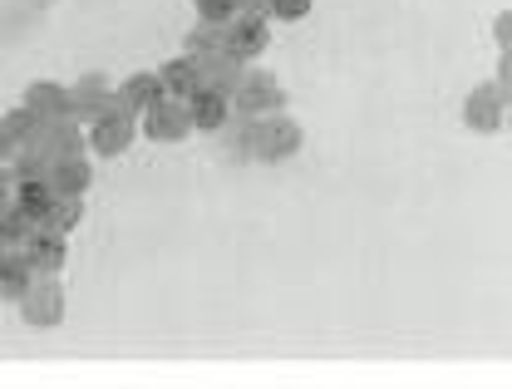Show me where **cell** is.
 Wrapping results in <instances>:
<instances>
[{
	"label": "cell",
	"mask_w": 512,
	"mask_h": 389,
	"mask_svg": "<svg viewBox=\"0 0 512 389\" xmlns=\"http://www.w3.org/2000/svg\"><path fill=\"white\" fill-rule=\"evenodd\" d=\"M247 143H252V153L261 163H286L306 148V129L291 114H266V119L247 124Z\"/></svg>",
	"instance_id": "6da1fadb"
},
{
	"label": "cell",
	"mask_w": 512,
	"mask_h": 389,
	"mask_svg": "<svg viewBox=\"0 0 512 389\" xmlns=\"http://www.w3.org/2000/svg\"><path fill=\"white\" fill-rule=\"evenodd\" d=\"M281 109H286V89L271 69H247L242 84L232 89V114H242L247 124L266 119V114H281Z\"/></svg>",
	"instance_id": "7a4b0ae2"
},
{
	"label": "cell",
	"mask_w": 512,
	"mask_h": 389,
	"mask_svg": "<svg viewBox=\"0 0 512 389\" xmlns=\"http://www.w3.org/2000/svg\"><path fill=\"white\" fill-rule=\"evenodd\" d=\"M463 124L473 133H483V138L508 129V84L488 79V84L468 89V99H463Z\"/></svg>",
	"instance_id": "3957f363"
},
{
	"label": "cell",
	"mask_w": 512,
	"mask_h": 389,
	"mask_svg": "<svg viewBox=\"0 0 512 389\" xmlns=\"http://www.w3.org/2000/svg\"><path fill=\"white\" fill-rule=\"evenodd\" d=\"M119 104H114V84L104 79V74H79L74 84H69V124H79V129H89V124H99L104 114H114Z\"/></svg>",
	"instance_id": "277c9868"
},
{
	"label": "cell",
	"mask_w": 512,
	"mask_h": 389,
	"mask_svg": "<svg viewBox=\"0 0 512 389\" xmlns=\"http://www.w3.org/2000/svg\"><path fill=\"white\" fill-rule=\"evenodd\" d=\"M271 50V30H266V20H247V15H232L227 25H222V55H232L237 65H252Z\"/></svg>",
	"instance_id": "5b68a950"
},
{
	"label": "cell",
	"mask_w": 512,
	"mask_h": 389,
	"mask_svg": "<svg viewBox=\"0 0 512 389\" xmlns=\"http://www.w3.org/2000/svg\"><path fill=\"white\" fill-rule=\"evenodd\" d=\"M20 321L30 330H55L64 321V286L60 281H35L20 296Z\"/></svg>",
	"instance_id": "8992f818"
},
{
	"label": "cell",
	"mask_w": 512,
	"mask_h": 389,
	"mask_svg": "<svg viewBox=\"0 0 512 389\" xmlns=\"http://www.w3.org/2000/svg\"><path fill=\"white\" fill-rule=\"evenodd\" d=\"M133 133H138V124L128 119V114H104L99 124H89L84 129V148L89 153H99V158H119V153H128L133 148Z\"/></svg>",
	"instance_id": "52a82bcc"
},
{
	"label": "cell",
	"mask_w": 512,
	"mask_h": 389,
	"mask_svg": "<svg viewBox=\"0 0 512 389\" xmlns=\"http://www.w3.org/2000/svg\"><path fill=\"white\" fill-rule=\"evenodd\" d=\"M143 133L153 138V143H183L192 133V114L183 99H158L148 114H143Z\"/></svg>",
	"instance_id": "ba28073f"
},
{
	"label": "cell",
	"mask_w": 512,
	"mask_h": 389,
	"mask_svg": "<svg viewBox=\"0 0 512 389\" xmlns=\"http://www.w3.org/2000/svg\"><path fill=\"white\" fill-rule=\"evenodd\" d=\"M158 99H163V84H158L153 69H138V74H128L124 84H114V104H119V114H128V119L148 114Z\"/></svg>",
	"instance_id": "9c48e42d"
},
{
	"label": "cell",
	"mask_w": 512,
	"mask_h": 389,
	"mask_svg": "<svg viewBox=\"0 0 512 389\" xmlns=\"http://www.w3.org/2000/svg\"><path fill=\"white\" fill-rule=\"evenodd\" d=\"M25 114H35L40 124H64L69 119V89L55 84V79H35L30 89H25V104H20Z\"/></svg>",
	"instance_id": "30bf717a"
},
{
	"label": "cell",
	"mask_w": 512,
	"mask_h": 389,
	"mask_svg": "<svg viewBox=\"0 0 512 389\" xmlns=\"http://www.w3.org/2000/svg\"><path fill=\"white\" fill-rule=\"evenodd\" d=\"M25 148H35L45 163H60V158H79L84 153V133H79V124H40V133H35V143H25Z\"/></svg>",
	"instance_id": "8fae6325"
},
{
	"label": "cell",
	"mask_w": 512,
	"mask_h": 389,
	"mask_svg": "<svg viewBox=\"0 0 512 389\" xmlns=\"http://www.w3.org/2000/svg\"><path fill=\"white\" fill-rule=\"evenodd\" d=\"M25 261L35 271V281H60L64 261H69V242L64 237H50V232H35L25 242Z\"/></svg>",
	"instance_id": "7c38bea8"
},
{
	"label": "cell",
	"mask_w": 512,
	"mask_h": 389,
	"mask_svg": "<svg viewBox=\"0 0 512 389\" xmlns=\"http://www.w3.org/2000/svg\"><path fill=\"white\" fill-rule=\"evenodd\" d=\"M45 183H50L55 197H84L89 183H94V163H89L84 153H79V158H60V163H50Z\"/></svg>",
	"instance_id": "4fadbf2b"
},
{
	"label": "cell",
	"mask_w": 512,
	"mask_h": 389,
	"mask_svg": "<svg viewBox=\"0 0 512 389\" xmlns=\"http://www.w3.org/2000/svg\"><path fill=\"white\" fill-rule=\"evenodd\" d=\"M35 286V271L25 261V247H0V301L20 306V296Z\"/></svg>",
	"instance_id": "5bb4252c"
},
{
	"label": "cell",
	"mask_w": 512,
	"mask_h": 389,
	"mask_svg": "<svg viewBox=\"0 0 512 389\" xmlns=\"http://www.w3.org/2000/svg\"><path fill=\"white\" fill-rule=\"evenodd\" d=\"M188 114H192V133H222L232 124V99H222L212 89H197L188 99Z\"/></svg>",
	"instance_id": "9a60e30c"
},
{
	"label": "cell",
	"mask_w": 512,
	"mask_h": 389,
	"mask_svg": "<svg viewBox=\"0 0 512 389\" xmlns=\"http://www.w3.org/2000/svg\"><path fill=\"white\" fill-rule=\"evenodd\" d=\"M153 74H158V84H163V99H183V104H188L192 94L202 89V79H197V60H188V55H178V60L158 65Z\"/></svg>",
	"instance_id": "2e32d148"
},
{
	"label": "cell",
	"mask_w": 512,
	"mask_h": 389,
	"mask_svg": "<svg viewBox=\"0 0 512 389\" xmlns=\"http://www.w3.org/2000/svg\"><path fill=\"white\" fill-rule=\"evenodd\" d=\"M252 65H237L232 55H212V60H197V79H202V89H212V94H222V99H232V89L242 84V74Z\"/></svg>",
	"instance_id": "e0dca14e"
},
{
	"label": "cell",
	"mask_w": 512,
	"mask_h": 389,
	"mask_svg": "<svg viewBox=\"0 0 512 389\" xmlns=\"http://www.w3.org/2000/svg\"><path fill=\"white\" fill-rule=\"evenodd\" d=\"M79 222H84V197H55V202L45 207V217H40V232L69 237Z\"/></svg>",
	"instance_id": "ac0fdd59"
},
{
	"label": "cell",
	"mask_w": 512,
	"mask_h": 389,
	"mask_svg": "<svg viewBox=\"0 0 512 389\" xmlns=\"http://www.w3.org/2000/svg\"><path fill=\"white\" fill-rule=\"evenodd\" d=\"M35 232H40V227H35V217H30V212H20L15 202L0 212V247H25Z\"/></svg>",
	"instance_id": "d6986e66"
},
{
	"label": "cell",
	"mask_w": 512,
	"mask_h": 389,
	"mask_svg": "<svg viewBox=\"0 0 512 389\" xmlns=\"http://www.w3.org/2000/svg\"><path fill=\"white\" fill-rule=\"evenodd\" d=\"M10 202H15L20 212H30V217H35V227H40V217H45V207L55 202V193H50V183H45V178H35V183H15Z\"/></svg>",
	"instance_id": "ffe728a7"
},
{
	"label": "cell",
	"mask_w": 512,
	"mask_h": 389,
	"mask_svg": "<svg viewBox=\"0 0 512 389\" xmlns=\"http://www.w3.org/2000/svg\"><path fill=\"white\" fill-rule=\"evenodd\" d=\"M188 60H212V55H222V25H192L188 30V50H183Z\"/></svg>",
	"instance_id": "44dd1931"
},
{
	"label": "cell",
	"mask_w": 512,
	"mask_h": 389,
	"mask_svg": "<svg viewBox=\"0 0 512 389\" xmlns=\"http://www.w3.org/2000/svg\"><path fill=\"white\" fill-rule=\"evenodd\" d=\"M45 173H50V163H45L35 148H20V153L10 158V178H15V183H35V178H45Z\"/></svg>",
	"instance_id": "7402d4cb"
},
{
	"label": "cell",
	"mask_w": 512,
	"mask_h": 389,
	"mask_svg": "<svg viewBox=\"0 0 512 389\" xmlns=\"http://www.w3.org/2000/svg\"><path fill=\"white\" fill-rule=\"evenodd\" d=\"M0 124H5V133L15 138V148L35 143V133H40V119H35V114H25V109H10V114H5Z\"/></svg>",
	"instance_id": "603a6c76"
},
{
	"label": "cell",
	"mask_w": 512,
	"mask_h": 389,
	"mask_svg": "<svg viewBox=\"0 0 512 389\" xmlns=\"http://www.w3.org/2000/svg\"><path fill=\"white\" fill-rule=\"evenodd\" d=\"M192 10L202 25H227L237 15V0H192Z\"/></svg>",
	"instance_id": "cb8c5ba5"
},
{
	"label": "cell",
	"mask_w": 512,
	"mask_h": 389,
	"mask_svg": "<svg viewBox=\"0 0 512 389\" xmlns=\"http://www.w3.org/2000/svg\"><path fill=\"white\" fill-rule=\"evenodd\" d=\"M306 15H311V0H271V20L296 25V20H306Z\"/></svg>",
	"instance_id": "d4e9b609"
},
{
	"label": "cell",
	"mask_w": 512,
	"mask_h": 389,
	"mask_svg": "<svg viewBox=\"0 0 512 389\" xmlns=\"http://www.w3.org/2000/svg\"><path fill=\"white\" fill-rule=\"evenodd\" d=\"M237 15H247V20H266V25H271V0H237Z\"/></svg>",
	"instance_id": "484cf974"
},
{
	"label": "cell",
	"mask_w": 512,
	"mask_h": 389,
	"mask_svg": "<svg viewBox=\"0 0 512 389\" xmlns=\"http://www.w3.org/2000/svg\"><path fill=\"white\" fill-rule=\"evenodd\" d=\"M15 153H20V148H15V138H10V133H5V124H0V168H5Z\"/></svg>",
	"instance_id": "4316f807"
},
{
	"label": "cell",
	"mask_w": 512,
	"mask_h": 389,
	"mask_svg": "<svg viewBox=\"0 0 512 389\" xmlns=\"http://www.w3.org/2000/svg\"><path fill=\"white\" fill-rule=\"evenodd\" d=\"M10 193H15V178H10V168H0V212L10 207Z\"/></svg>",
	"instance_id": "83f0119b"
},
{
	"label": "cell",
	"mask_w": 512,
	"mask_h": 389,
	"mask_svg": "<svg viewBox=\"0 0 512 389\" xmlns=\"http://www.w3.org/2000/svg\"><path fill=\"white\" fill-rule=\"evenodd\" d=\"M493 30H498L493 40H498V45H503V55H508V30H512V15H508V10L498 15V25H493Z\"/></svg>",
	"instance_id": "f1b7e54d"
}]
</instances>
